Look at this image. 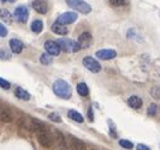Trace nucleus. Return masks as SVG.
<instances>
[{
  "label": "nucleus",
  "mask_w": 160,
  "mask_h": 150,
  "mask_svg": "<svg viewBox=\"0 0 160 150\" xmlns=\"http://www.w3.org/2000/svg\"><path fill=\"white\" fill-rule=\"evenodd\" d=\"M77 92L81 95V96H87L90 91H88L87 85L83 83V82H81V83H78V85H77Z\"/></svg>",
  "instance_id": "nucleus-22"
},
{
  "label": "nucleus",
  "mask_w": 160,
  "mask_h": 150,
  "mask_svg": "<svg viewBox=\"0 0 160 150\" xmlns=\"http://www.w3.org/2000/svg\"><path fill=\"white\" fill-rule=\"evenodd\" d=\"M0 87L4 88V90H9V88H10V83H9L7 80H4V78L0 77Z\"/></svg>",
  "instance_id": "nucleus-27"
},
{
  "label": "nucleus",
  "mask_w": 160,
  "mask_h": 150,
  "mask_svg": "<svg viewBox=\"0 0 160 150\" xmlns=\"http://www.w3.org/2000/svg\"><path fill=\"white\" fill-rule=\"evenodd\" d=\"M37 132V138H38V141L42 146L44 148H51L52 144H53V139H52V135L47 131V128L46 129H42V130H38L35 131Z\"/></svg>",
  "instance_id": "nucleus-4"
},
{
  "label": "nucleus",
  "mask_w": 160,
  "mask_h": 150,
  "mask_svg": "<svg viewBox=\"0 0 160 150\" xmlns=\"http://www.w3.org/2000/svg\"><path fill=\"white\" fill-rule=\"evenodd\" d=\"M77 19H78V18H77V14H76V13L67 12V13L61 14V15L57 18V22H56V23H58V24H61V25H68V24L74 23Z\"/></svg>",
  "instance_id": "nucleus-7"
},
{
  "label": "nucleus",
  "mask_w": 160,
  "mask_h": 150,
  "mask_svg": "<svg viewBox=\"0 0 160 150\" xmlns=\"http://www.w3.org/2000/svg\"><path fill=\"white\" fill-rule=\"evenodd\" d=\"M49 119H51L52 121H54V122H61V121H62L61 116H59V115H57V114H54V112L49 114Z\"/></svg>",
  "instance_id": "nucleus-28"
},
{
  "label": "nucleus",
  "mask_w": 160,
  "mask_h": 150,
  "mask_svg": "<svg viewBox=\"0 0 160 150\" xmlns=\"http://www.w3.org/2000/svg\"><path fill=\"white\" fill-rule=\"evenodd\" d=\"M39 59H41V63L42 64H51L52 62H53V59H52V56L51 54H48V53H44V54H42L41 56V58H39Z\"/></svg>",
  "instance_id": "nucleus-23"
},
{
  "label": "nucleus",
  "mask_w": 160,
  "mask_h": 150,
  "mask_svg": "<svg viewBox=\"0 0 160 150\" xmlns=\"http://www.w3.org/2000/svg\"><path fill=\"white\" fill-rule=\"evenodd\" d=\"M30 29H32L33 33H37V34L41 33V32L43 30V22L39 20V19L34 20V22L32 23V25H30Z\"/></svg>",
  "instance_id": "nucleus-21"
},
{
  "label": "nucleus",
  "mask_w": 160,
  "mask_h": 150,
  "mask_svg": "<svg viewBox=\"0 0 160 150\" xmlns=\"http://www.w3.org/2000/svg\"><path fill=\"white\" fill-rule=\"evenodd\" d=\"M58 46L61 47L62 51L67 52V53H76L78 51H81L79 48L78 43L76 41H72V39H67V38H62V39H58Z\"/></svg>",
  "instance_id": "nucleus-3"
},
{
  "label": "nucleus",
  "mask_w": 160,
  "mask_h": 150,
  "mask_svg": "<svg viewBox=\"0 0 160 150\" xmlns=\"http://www.w3.org/2000/svg\"><path fill=\"white\" fill-rule=\"evenodd\" d=\"M9 47H10V49H12V52L15 53V54L22 53V51L24 49V44H23V42L19 41V39H10Z\"/></svg>",
  "instance_id": "nucleus-14"
},
{
  "label": "nucleus",
  "mask_w": 160,
  "mask_h": 150,
  "mask_svg": "<svg viewBox=\"0 0 160 150\" xmlns=\"http://www.w3.org/2000/svg\"><path fill=\"white\" fill-rule=\"evenodd\" d=\"M13 120L12 114L4 107H0V121H4V122H10Z\"/></svg>",
  "instance_id": "nucleus-18"
},
{
  "label": "nucleus",
  "mask_w": 160,
  "mask_h": 150,
  "mask_svg": "<svg viewBox=\"0 0 160 150\" xmlns=\"http://www.w3.org/2000/svg\"><path fill=\"white\" fill-rule=\"evenodd\" d=\"M68 118L71 119V120H73V121H76V122H83L85 120H83V116L79 114V112H77L76 110H69L68 111Z\"/></svg>",
  "instance_id": "nucleus-19"
},
{
  "label": "nucleus",
  "mask_w": 160,
  "mask_h": 150,
  "mask_svg": "<svg viewBox=\"0 0 160 150\" xmlns=\"http://www.w3.org/2000/svg\"><path fill=\"white\" fill-rule=\"evenodd\" d=\"M0 19H2L4 23H7V24H12V14H10V12L9 10H7V9H0Z\"/></svg>",
  "instance_id": "nucleus-20"
},
{
  "label": "nucleus",
  "mask_w": 160,
  "mask_h": 150,
  "mask_svg": "<svg viewBox=\"0 0 160 150\" xmlns=\"http://www.w3.org/2000/svg\"><path fill=\"white\" fill-rule=\"evenodd\" d=\"M53 92L56 96L67 100L72 96V88L69 86V83H67L64 80H57L53 83Z\"/></svg>",
  "instance_id": "nucleus-1"
},
{
  "label": "nucleus",
  "mask_w": 160,
  "mask_h": 150,
  "mask_svg": "<svg viewBox=\"0 0 160 150\" xmlns=\"http://www.w3.org/2000/svg\"><path fill=\"white\" fill-rule=\"evenodd\" d=\"M156 108H158V106H156L155 103H151V105L149 106V108H148V115L154 116V115L156 114Z\"/></svg>",
  "instance_id": "nucleus-26"
},
{
  "label": "nucleus",
  "mask_w": 160,
  "mask_h": 150,
  "mask_svg": "<svg viewBox=\"0 0 160 150\" xmlns=\"http://www.w3.org/2000/svg\"><path fill=\"white\" fill-rule=\"evenodd\" d=\"M0 58H2V59H9L10 58V53H7L4 49L0 51Z\"/></svg>",
  "instance_id": "nucleus-30"
},
{
  "label": "nucleus",
  "mask_w": 160,
  "mask_h": 150,
  "mask_svg": "<svg viewBox=\"0 0 160 150\" xmlns=\"http://www.w3.org/2000/svg\"><path fill=\"white\" fill-rule=\"evenodd\" d=\"M91 150H96V149H91Z\"/></svg>",
  "instance_id": "nucleus-33"
},
{
  "label": "nucleus",
  "mask_w": 160,
  "mask_h": 150,
  "mask_svg": "<svg viewBox=\"0 0 160 150\" xmlns=\"http://www.w3.org/2000/svg\"><path fill=\"white\" fill-rule=\"evenodd\" d=\"M15 96H17L19 100H23V101H29V98H30L29 92H28L27 90L22 88V87H18V88L15 90Z\"/></svg>",
  "instance_id": "nucleus-17"
},
{
  "label": "nucleus",
  "mask_w": 160,
  "mask_h": 150,
  "mask_svg": "<svg viewBox=\"0 0 160 150\" xmlns=\"http://www.w3.org/2000/svg\"><path fill=\"white\" fill-rule=\"evenodd\" d=\"M44 48H46L47 53L51 54V56H58V54L61 53V51H62L61 47L58 46V43H57V42H53V41L46 42V43H44Z\"/></svg>",
  "instance_id": "nucleus-12"
},
{
  "label": "nucleus",
  "mask_w": 160,
  "mask_h": 150,
  "mask_svg": "<svg viewBox=\"0 0 160 150\" xmlns=\"http://www.w3.org/2000/svg\"><path fill=\"white\" fill-rule=\"evenodd\" d=\"M116 51L115 49H100L96 52V57L98 59H103V61H108V59H113L116 57Z\"/></svg>",
  "instance_id": "nucleus-13"
},
{
  "label": "nucleus",
  "mask_w": 160,
  "mask_h": 150,
  "mask_svg": "<svg viewBox=\"0 0 160 150\" xmlns=\"http://www.w3.org/2000/svg\"><path fill=\"white\" fill-rule=\"evenodd\" d=\"M52 32L56 33V34H58V35H66L68 33V29H67L66 25H61L58 23H54L52 25Z\"/></svg>",
  "instance_id": "nucleus-16"
},
{
  "label": "nucleus",
  "mask_w": 160,
  "mask_h": 150,
  "mask_svg": "<svg viewBox=\"0 0 160 150\" xmlns=\"http://www.w3.org/2000/svg\"><path fill=\"white\" fill-rule=\"evenodd\" d=\"M32 5H33V9L39 14H46L49 9V4L47 0H34Z\"/></svg>",
  "instance_id": "nucleus-11"
},
{
  "label": "nucleus",
  "mask_w": 160,
  "mask_h": 150,
  "mask_svg": "<svg viewBox=\"0 0 160 150\" xmlns=\"http://www.w3.org/2000/svg\"><path fill=\"white\" fill-rule=\"evenodd\" d=\"M14 17H15V19H17L18 22H20V23H27L28 18H29V10H28V8H27L25 5H20V7L15 8V10H14Z\"/></svg>",
  "instance_id": "nucleus-9"
},
{
  "label": "nucleus",
  "mask_w": 160,
  "mask_h": 150,
  "mask_svg": "<svg viewBox=\"0 0 160 150\" xmlns=\"http://www.w3.org/2000/svg\"><path fill=\"white\" fill-rule=\"evenodd\" d=\"M52 139H53V142H56L57 149H59V150H67V140L64 139V136L59 131L53 130L52 131Z\"/></svg>",
  "instance_id": "nucleus-8"
},
{
  "label": "nucleus",
  "mask_w": 160,
  "mask_h": 150,
  "mask_svg": "<svg viewBox=\"0 0 160 150\" xmlns=\"http://www.w3.org/2000/svg\"><path fill=\"white\" fill-rule=\"evenodd\" d=\"M128 103L130 105V107L138 110V108H140V107L142 106V100H141L139 96H131V97H129Z\"/></svg>",
  "instance_id": "nucleus-15"
},
{
  "label": "nucleus",
  "mask_w": 160,
  "mask_h": 150,
  "mask_svg": "<svg viewBox=\"0 0 160 150\" xmlns=\"http://www.w3.org/2000/svg\"><path fill=\"white\" fill-rule=\"evenodd\" d=\"M136 150H150V149H149L146 145H144V144H138Z\"/></svg>",
  "instance_id": "nucleus-31"
},
{
  "label": "nucleus",
  "mask_w": 160,
  "mask_h": 150,
  "mask_svg": "<svg viewBox=\"0 0 160 150\" xmlns=\"http://www.w3.org/2000/svg\"><path fill=\"white\" fill-rule=\"evenodd\" d=\"M118 144H120V146H122L125 149H132L134 148V144L130 140H126V139H121L118 141Z\"/></svg>",
  "instance_id": "nucleus-25"
},
{
  "label": "nucleus",
  "mask_w": 160,
  "mask_h": 150,
  "mask_svg": "<svg viewBox=\"0 0 160 150\" xmlns=\"http://www.w3.org/2000/svg\"><path fill=\"white\" fill-rule=\"evenodd\" d=\"M66 3L69 8L77 10L78 13H82V14H90L92 10V7L86 3L85 0H66Z\"/></svg>",
  "instance_id": "nucleus-2"
},
{
  "label": "nucleus",
  "mask_w": 160,
  "mask_h": 150,
  "mask_svg": "<svg viewBox=\"0 0 160 150\" xmlns=\"http://www.w3.org/2000/svg\"><path fill=\"white\" fill-rule=\"evenodd\" d=\"M82 63L83 66L92 73H98L101 71V64L97 62V59H95L93 57L91 56H86L83 59H82Z\"/></svg>",
  "instance_id": "nucleus-5"
},
{
  "label": "nucleus",
  "mask_w": 160,
  "mask_h": 150,
  "mask_svg": "<svg viewBox=\"0 0 160 150\" xmlns=\"http://www.w3.org/2000/svg\"><path fill=\"white\" fill-rule=\"evenodd\" d=\"M77 43H78V46H79V48H81V49L88 48L92 44V35L90 33H87V32L82 33L81 35L78 37V42Z\"/></svg>",
  "instance_id": "nucleus-10"
},
{
  "label": "nucleus",
  "mask_w": 160,
  "mask_h": 150,
  "mask_svg": "<svg viewBox=\"0 0 160 150\" xmlns=\"http://www.w3.org/2000/svg\"><path fill=\"white\" fill-rule=\"evenodd\" d=\"M67 150H86V145L81 139L69 135L67 140Z\"/></svg>",
  "instance_id": "nucleus-6"
},
{
  "label": "nucleus",
  "mask_w": 160,
  "mask_h": 150,
  "mask_svg": "<svg viewBox=\"0 0 160 150\" xmlns=\"http://www.w3.org/2000/svg\"><path fill=\"white\" fill-rule=\"evenodd\" d=\"M2 2H4V3H5V2H8V3H14L15 0H2Z\"/></svg>",
  "instance_id": "nucleus-32"
},
{
  "label": "nucleus",
  "mask_w": 160,
  "mask_h": 150,
  "mask_svg": "<svg viewBox=\"0 0 160 150\" xmlns=\"http://www.w3.org/2000/svg\"><path fill=\"white\" fill-rule=\"evenodd\" d=\"M7 34H8V29L0 23V37H7Z\"/></svg>",
  "instance_id": "nucleus-29"
},
{
  "label": "nucleus",
  "mask_w": 160,
  "mask_h": 150,
  "mask_svg": "<svg viewBox=\"0 0 160 150\" xmlns=\"http://www.w3.org/2000/svg\"><path fill=\"white\" fill-rule=\"evenodd\" d=\"M110 4L112 7H124L129 4V0H110Z\"/></svg>",
  "instance_id": "nucleus-24"
}]
</instances>
